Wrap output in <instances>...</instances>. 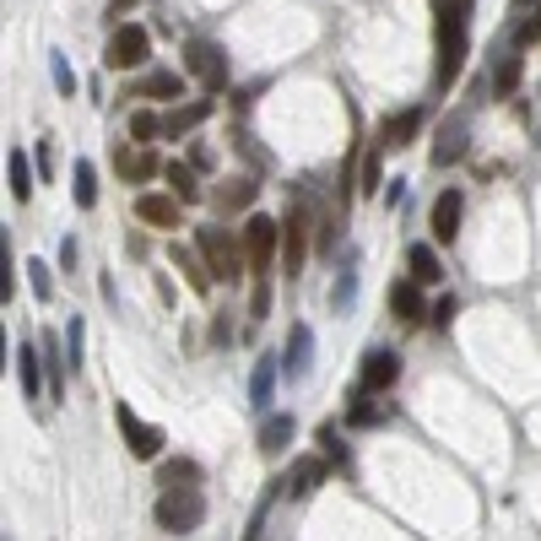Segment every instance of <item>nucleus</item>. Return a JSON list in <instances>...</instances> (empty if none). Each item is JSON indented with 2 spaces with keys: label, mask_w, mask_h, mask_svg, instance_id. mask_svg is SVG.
<instances>
[{
  "label": "nucleus",
  "mask_w": 541,
  "mask_h": 541,
  "mask_svg": "<svg viewBox=\"0 0 541 541\" xmlns=\"http://www.w3.org/2000/svg\"><path fill=\"white\" fill-rule=\"evenodd\" d=\"M471 0H439L433 6V82L439 87H455L460 71H466V55H471Z\"/></svg>",
  "instance_id": "1"
},
{
  "label": "nucleus",
  "mask_w": 541,
  "mask_h": 541,
  "mask_svg": "<svg viewBox=\"0 0 541 541\" xmlns=\"http://www.w3.org/2000/svg\"><path fill=\"white\" fill-rule=\"evenodd\" d=\"M152 520H157V531H168V536L201 531L206 493H201V487H163V493H157V504H152Z\"/></svg>",
  "instance_id": "2"
},
{
  "label": "nucleus",
  "mask_w": 541,
  "mask_h": 541,
  "mask_svg": "<svg viewBox=\"0 0 541 541\" xmlns=\"http://www.w3.org/2000/svg\"><path fill=\"white\" fill-rule=\"evenodd\" d=\"M195 249L206 255V266H211V276L217 282H244V266H249V255H244V244H233L222 228H201L195 233Z\"/></svg>",
  "instance_id": "3"
},
{
  "label": "nucleus",
  "mask_w": 541,
  "mask_h": 541,
  "mask_svg": "<svg viewBox=\"0 0 541 541\" xmlns=\"http://www.w3.org/2000/svg\"><path fill=\"white\" fill-rule=\"evenodd\" d=\"M244 255H249V271L255 276H271V266L282 260V222L276 217H249L244 222Z\"/></svg>",
  "instance_id": "4"
},
{
  "label": "nucleus",
  "mask_w": 541,
  "mask_h": 541,
  "mask_svg": "<svg viewBox=\"0 0 541 541\" xmlns=\"http://www.w3.org/2000/svg\"><path fill=\"white\" fill-rule=\"evenodd\" d=\"M184 71H190L206 92H222V87H228V55H222L211 38H190V44H184Z\"/></svg>",
  "instance_id": "5"
},
{
  "label": "nucleus",
  "mask_w": 541,
  "mask_h": 541,
  "mask_svg": "<svg viewBox=\"0 0 541 541\" xmlns=\"http://www.w3.org/2000/svg\"><path fill=\"white\" fill-rule=\"evenodd\" d=\"M147 55H152V33L141 28V22H125V28H114V33H109V49H103L109 71H136Z\"/></svg>",
  "instance_id": "6"
},
{
  "label": "nucleus",
  "mask_w": 541,
  "mask_h": 541,
  "mask_svg": "<svg viewBox=\"0 0 541 541\" xmlns=\"http://www.w3.org/2000/svg\"><path fill=\"white\" fill-rule=\"evenodd\" d=\"M114 422H120V433H125V450L136 455V460H157L163 455V428H152V422H141L130 406L120 401L114 406Z\"/></svg>",
  "instance_id": "7"
},
{
  "label": "nucleus",
  "mask_w": 541,
  "mask_h": 541,
  "mask_svg": "<svg viewBox=\"0 0 541 541\" xmlns=\"http://www.w3.org/2000/svg\"><path fill=\"white\" fill-rule=\"evenodd\" d=\"M460 222H466V195H460L455 184H444L439 201H433V211H428L433 239H439V244H455V239H460Z\"/></svg>",
  "instance_id": "8"
},
{
  "label": "nucleus",
  "mask_w": 541,
  "mask_h": 541,
  "mask_svg": "<svg viewBox=\"0 0 541 541\" xmlns=\"http://www.w3.org/2000/svg\"><path fill=\"white\" fill-rule=\"evenodd\" d=\"M395 379H401V358H395L390 347H374V352L363 358V368H358V390H363V395H385Z\"/></svg>",
  "instance_id": "9"
},
{
  "label": "nucleus",
  "mask_w": 541,
  "mask_h": 541,
  "mask_svg": "<svg viewBox=\"0 0 541 541\" xmlns=\"http://www.w3.org/2000/svg\"><path fill=\"white\" fill-rule=\"evenodd\" d=\"M309 211L303 206H293L287 211V222H282V266H287V276H298L303 271V255H309Z\"/></svg>",
  "instance_id": "10"
},
{
  "label": "nucleus",
  "mask_w": 541,
  "mask_h": 541,
  "mask_svg": "<svg viewBox=\"0 0 541 541\" xmlns=\"http://www.w3.org/2000/svg\"><path fill=\"white\" fill-rule=\"evenodd\" d=\"M390 314H395V320H406V325L428 320L433 303L422 298V282H412V276H395V282H390Z\"/></svg>",
  "instance_id": "11"
},
{
  "label": "nucleus",
  "mask_w": 541,
  "mask_h": 541,
  "mask_svg": "<svg viewBox=\"0 0 541 541\" xmlns=\"http://www.w3.org/2000/svg\"><path fill=\"white\" fill-rule=\"evenodd\" d=\"M136 217L147 222V228H157V233H174L179 222H184V211H179V195L147 190V195H136Z\"/></svg>",
  "instance_id": "12"
},
{
  "label": "nucleus",
  "mask_w": 541,
  "mask_h": 541,
  "mask_svg": "<svg viewBox=\"0 0 541 541\" xmlns=\"http://www.w3.org/2000/svg\"><path fill=\"white\" fill-rule=\"evenodd\" d=\"M168 266H174L179 276H184V282H190L195 287V293H211V282H217V276H211V266H206V255H201V249H190V244H168Z\"/></svg>",
  "instance_id": "13"
},
{
  "label": "nucleus",
  "mask_w": 541,
  "mask_h": 541,
  "mask_svg": "<svg viewBox=\"0 0 541 541\" xmlns=\"http://www.w3.org/2000/svg\"><path fill=\"white\" fill-rule=\"evenodd\" d=\"M276 385H282V363H276V352H260L255 374H249V406H255V412H271Z\"/></svg>",
  "instance_id": "14"
},
{
  "label": "nucleus",
  "mask_w": 541,
  "mask_h": 541,
  "mask_svg": "<svg viewBox=\"0 0 541 541\" xmlns=\"http://www.w3.org/2000/svg\"><path fill=\"white\" fill-rule=\"evenodd\" d=\"M325 477H331V460L325 455H303V460H293V471H287V498H309L314 487H325Z\"/></svg>",
  "instance_id": "15"
},
{
  "label": "nucleus",
  "mask_w": 541,
  "mask_h": 541,
  "mask_svg": "<svg viewBox=\"0 0 541 541\" xmlns=\"http://www.w3.org/2000/svg\"><path fill=\"white\" fill-rule=\"evenodd\" d=\"M114 174H120L125 184H147V179L163 174V163H157L152 147H120L114 152Z\"/></svg>",
  "instance_id": "16"
},
{
  "label": "nucleus",
  "mask_w": 541,
  "mask_h": 541,
  "mask_svg": "<svg viewBox=\"0 0 541 541\" xmlns=\"http://www.w3.org/2000/svg\"><path fill=\"white\" fill-rule=\"evenodd\" d=\"M293 433H298L293 412H266V422H260V455H282L293 444Z\"/></svg>",
  "instance_id": "17"
},
{
  "label": "nucleus",
  "mask_w": 541,
  "mask_h": 541,
  "mask_svg": "<svg viewBox=\"0 0 541 541\" xmlns=\"http://www.w3.org/2000/svg\"><path fill=\"white\" fill-rule=\"evenodd\" d=\"M206 120H211V98L179 103V109H168V114H163V136H168V141H179L184 130H195V125H206Z\"/></svg>",
  "instance_id": "18"
},
{
  "label": "nucleus",
  "mask_w": 541,
  "mask_h": 541,
  "mask_svg": "<svg viewBox=\"0 0 541 541\" xmlns=\"http://www.w3.org/2000/svg\"><path fill=\"white\" fill-rule=\"evenodd\" d=\"M309 358H314V331H309V325H293V336H287V358H282V374H287V379H303V374H309Z\"/></svg>",
  "instance_id": "19"
},
{
  "label": "nucleus",
  "mask_w": 541,
  "mask_h": 541,
  "mask_svg": "<svg viewBox=\"0 0 541 541\" xmlns=\"http://www.w3.org/2000/svg\"><path fill=\"white\" fill-rule=\"evenodd\" d=\"M6 184H11V201H17V206L33 201V163H28V152H22V147L6 152Z\"/></svg>",
  "instance_id": "20"
},
{
  "label": "nucleus",
  "mask_w": 541,
  "mask_h": 541,
  "mask_svg": "<svg viewBox=\"0 0 541 541\" xmlns=\"http://www.w3.org/2000/svg\"><path fill=\"white\" fill-rule=\"evenodd\" d=\"M406 266H412V282H422V287L444 282V260H439V249H433V244H412V249H406Z\"/></svg>",
  "instance_id": "21"
},
{
  "label": "nucleus",
  "mask_w": 541,
  "mask_h": 541,
  "mask_svg": "<svg viewBox=\"0 0 541 541\" xmlns=\"http://www.w3.org/2000/svg\"><path fill=\"white\" fill-rule=\"evenodd\" d=\"M390 417H395V406H385L379 395L352 390V406H347V422H352V428H379V422H390Z\"/></svg>",
  "instance_id": "22"
},
{
  "label": "nucleus",
  "mask_w": 541,
  "mask_h": 541,
  "mask_svg": "<svg viewBox=\"0 0 541 541\" xmlns=\"http://www.w3.org/2000/svg\"><path fill=\"white\" fill-rule=\"evenodd\" d=\"M17 379H22V395H28V401H38V395H44V352L38 347H17Z\"/></svg>",
  "instance_id": "23"
},
{
  "label": "nucleus",
  "mask_w": 541,
  "mask_h": 541,
  "mask_svg": "<svg viewBox=\"0 0 541 541\" xmlns=\"http://www.w3.org/2000/svg\"><path fill=\"white\" fill-rule=\"evenodd\" d=\"M201 460H190V455H174V460H163L157 466V487H201Z\"/></svg>",
  "instance_id": "24"
},
{
  "label": "nucleus",
  "mask_w": 541,
  "mask_h": 541,
  "mask_svg": "<svg viewBox=\"0 0 541 541\" xmlns=\"http://www.w3.org/2000/svg\"><path fill=\"white\" fill-rule=\"evenodd\" d=\"M417 130H422V109H401V114H390V120H385V130H379V147H385V152L406 147Z\"/></svg>",
  "instance_id": "25"
},
{
  "label": "nucleus",
  "mask_w": 541,
  "mask_h": 541,
  "mask_svg": "<svg viewBox=\"0 0 541 541\" xmlns=\"http://www.w3.org/2000/svg\"><path fill=\"white\" fill-rule=\"evenodd\" d=\"M130 98H184V76H174V71H147Z\"/></svg>",
  "instance_id": "26"
},
{
  "label": "nucleus",
  "mask_w": 541,
  "mask_h": 541,
  "mask_svg": "<svg viewBox=\"0 0 541 541\" xmlns=\"http://www.w3.org/2000/svg\"><path fill=\"white\" fill-rule=\"evenodd\" d=\"M287 498V482H271L266 493H260V504L249 509V525H244V541H260L266 536V514H271V504H282Z\"/></svg>",
  "instance_id": "27"
},
{
  "label": "nucleus",
  "mask_w": 541,
  "mask_h": 541,
  "mask_svg": "<svg viewBox=\"0 0 541 541\" xmlns=\"http://www.w3.org/2000/svg\"><path fill=\"white\" fill-rule=\"evenodd\" d=\"M163 179L174 184V195H179L184 206H195V201L206 195V190H201V179H195V168H184V163H168V168H163Z\"/></svg>",
  "instance_id": "28"
},
{
  "label": "nucleus",
  "mask_w": 541,
  "mask_h": 541,
  "mask_svg": "<svg viewBox=\"0 0 541 541\" xmlns=\"http://www.w3.org/2000/svg\"><path fill=\"white\" fill-rule=\"evenodd\" d=\"M71 179H76V206H82V211H92V206H98V168H92L87 157H82Z\"/></svg>",
  "instance_id": "29"
},
{
  "label": "nucleus",
  "mask_w": 541,
  "mask_h": 541,
  "mask_svg": "<svg viewBox=\"0 0 541 541\" xmlns=\"http://www.w3.org/2000/svg\"><path fill=\"white\" fill-rule=\"evenodd\" d=\"M520 55H504L498 60V71H493V98H514V87H520Z\"/></svg>",
  "instance_id": "30"
},
{
  "label": "nucleus",
  "mask_w": 541,
  "mask_h": 541,
  "mask_svg": "<svg viewBox=\"0 0 541 541\" xmlns=\"http://www.w3.org/2000/svg\"><path fill=\"white\" fill-rule=\"evenodd\" d=\"M385 147H374L363 157V168H358V195H379V184H385V157H379Z\"/></svg>",
  "instance_id": "31"
},
{
  "label": "nucleus",
  "mask_w": 541,
  "mask_h": 541,
  "mask_svg": "<svg viewBox=\"0 0 541 541\" xmlns=\"http://www.w3.org/2000/svg\"><path fill=\"white\" fill-rule=\"evenodd\" d=\"M157 136H163V120H157L152 109L130 114V141H136V147H147V141H157Z\"/></svg>",
  "instance_id": "32"
},
{
  "label": "nucleus",
  "mask_w": 541,
  "mask_h": 541,
  "mask_svg": "<svg viewBox=\"0 0 541 541\" xmlns=\"http://www.w3.org/2000/svg\"><path fill=\"white\" fill-rule=\"evenodd\" d=\"M17 293V260H11V233H0V303Z\"/></svg>",
  "instance_id": "33"
},
{
  "label": "nucleus",
  "mask_w": 541,
  "mask_h": 541,
  "mask_svg": "<svg viewBox=\"0 0 541 541\" xmlns=\"http://www.w3.org/2000/svg\"><path fill=\"white\" fill-rule=\"evenodd\" d=\"M320 455L331 460V466H347V444H341V428H336V422H325V428H320Z\"/></svg>",
  "instance_id": "34"
},
{
  "label": "nucleus",
  "mask_w": 541,
  "mask_h": 541,
  "mask_svg": "<svg viewBox=\"0 0 541 541\" xmlns=\"http://www.w3.org/2000/svg\"><path fill=\"white\" fill-rule=\"evenodd\" d=\"M271 314V276H255V298H249V320H266Z\"/></svg>",
  "instance_id": "35"
},
{
  "label": "nucleus",
  "mask_w": 541,
  "mask_h": 541,
  "mask_svg": "<svg viewBox=\"0 0 541 541\" xmlns=\"http://www.w3.org/2000/svg\"><path fill=\"white\" fill-rule=\"evenodd\" d=\"M49 71H55V87L71 98V92H76V71H71V60H65L60 49H55V60H49Z\"/></svg>",
  "instance_id": "36"
},
{
  "label": "nucleus",
  "mask_w": 541,
  "mask_h": 541,
  "mask_svg": "<svg viewBox=\"0 0 541 541\" xmlns=\"http://www.w3.org/2000/svg\"><path fill=\"white\" fill-rule=\"evenodd\" d=\"M28 282H33V293H38V298H49V293H55V276H49L44 260H28Z\"/></svg>",
  "instance_id": "37"
},
{
  "label": "nucleus",
  "mask_w": 541,
  "mask_h": 541,
  "mask_svg": "<svg viewBox=\"0 0 541 541\" xmlns=\"http://www.w3.org/2000/svg\"><path fill=\"white\" fill-rule=\"evenodd\" d=\"M455 314H460V298H455V293H444L439 303H433V314H428V320H433V325H439V331H444V325H450Z\"/></svg>",
  "instance_id": "38"
},
{
  "label": "nucleus",
  "mask_w": 541,
  "mask_h": 541,
  "mask_svg": "<svg viewBox=\"0 0 541 541\" xmlns=\"http://www.w3.org/2000/svg\"><path fill=\"white\" fill-rule=\"evenodd\" d=\"M249 201H255V184H249V179H239V184H233V190H222V206H249Z\"/></svg>",
  "instance_id": "39"
},
{
  "label": "nucleus",
  "mask_w": 541,
  "mask_h": 541,
  "mask_svg": "<svg viewBox=\"0 0 541 541\" xmlns=\"http://www.w3.org/2000/svg\"><path fill=\"white\" fill-rule=\"evenodd\" d=\"M514 38H520V44H536V38H541V6L520 22V28H514Z\"/></svg>",
  "instance_id": "40"
},
{
  "label": "nucleus",
  "mask_w": 541,
  "mask_h": 541,
  "mask_svg": "<svg viewBox=\"0 0 541 541\" xmlns=\"http://www.w3.org/2000/svg\"><path fill=\"white\" fill-rule=\"evenodd\" d=\"M38 168H44V174H55V141H38Z\"/></svg>",
  "instance_id": "41"
},
{
  "label": "nucleus",
  "mask_w": 541,
  "mask_h": 541,
  "mask_svg": "<svg viewBox=\"0 0 541 541\" xmlns=\"http://www.w3.org/2000/svg\"><path fill=\"white\" fill-rule=\"evenodd\" d=\"M60 271H76V239L60 244Z\"/></svg>",
  "instance_id": "42"
},
{
  "label": "nucleus",
  "mask_w": 541,
  "mask_h": 541,
  "mask_svg": "<svg viewBox=\"0 0 541 541\" xmlns=\"http://www.w3.org/2000/svg\"><path fill=\"white\" fill-rule=\"evenodd\" d=\"M211 341H233V325L228 320H211Z\"/></svg>",
  "instance_id": "43"
},
{
  "label": "nucleus",
  "mask_w": 541,
  "mask_h": 541,
  "mask_svg": "<svg viewBox=\"0 0 541 541\" xmlns=\"http://www.w3.org/2000/svg\"><path fill=\"white\" fill-rule=\"evenodd\" d=\"M125 6H130V0H114V11H125Z\"/></svg>",
  "instance_id": "44"
}]
</instances>
